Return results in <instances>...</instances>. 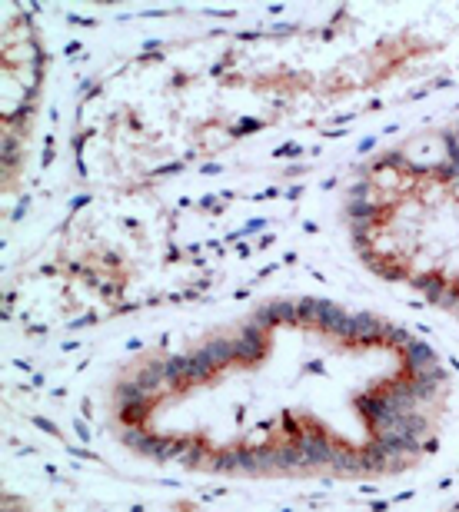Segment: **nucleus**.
<instances>
[{
    "instance_id": "f257e3e1",
    "label": "nucleus",
    "mask_w": 459,
    "mask_h": 512,
    "mask_svg": "<svg viewBox=\"0 0 459 512\" xmlns=\"http://www.w3.org/2000/svg\"><path fill=\"white\" fill-rule=\"evenodd\" d=\"M350 227L380 276L459 310V130L366 163L353 183Z\"/></svg>"
}]
</instances>
